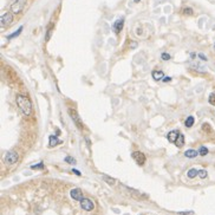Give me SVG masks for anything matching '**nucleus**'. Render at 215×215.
<instances>
[{
    "mask_svg": "<svg viewBox=\"0 0 215 215\" xmlns=\"http://www.w3.org/2000/svg\"><path fill=\"white\" fill-rule=\"evenodd\" d=\"M18 160H19V155L17 151H8L4 157V162L7 164H14L18 162Z\"/></svg>",
    "mask_w": 215,
    "mask_h": 215,
    "instance_id": "4",
    "label": "nucleus"
},
{
    "mask_svg": "<svg viewBox=\"0 0 215 215\" xmlns=\"http://www.w3.org/2000/svg\"><path fill=\"white\" fill-rule=\"evenodd\" d=\"M194 123H195V119H194L193 116H188L186 118V121H184V125H186L187 128H191L193 125H194Z\"/></svg>",
    "mask_w": 215,
    "mask_h": 215,
    "instance_id": "16",
    "label": "nucleus"
},
{
    "mask_svg": "<svg viewBox=\"0 0 215 215\" xmlns=\"http://www.w3.org/2000/svg\"><path fill=\"white\" fill-rule=\"evenodd\" d=\"M60 143L62 142L58 139L57 135H50V137H49V146L50 147H56V146L60 144Z\"/></svg>",
    "mask_w": 215,
    "mask_h": 215,
    "instance_id": "11",
    "label": "nucleus"
},
{
    "mask_svg": "<svg viewBox=\"0 0 215 215\" xmlns=\"http://www.w3.org/2000/svg\"><path fill=\"white\" fill-rule=\"evenodd\" d=\"M178 214H181V215H193L194 212H178Z\"/></svg>",
    "mask_w": 215,
    "mask_h": 215,
    "instance_id": "29",
    "label": "nucleus"
},
{
    "mask_svg": "<svg viewBox=\"0 0 215 215\" xmlns=\"http://www.w3.org/2000/svg\"><path fill=\"white\" fill-rule=\"evenodd\" d=\"M214 49H215V43H214Z\"/></svg>",
    "mask_w": 215,
    "mask_h": 215,
    "instance_id": "35",
    "label": "nucleus"
},
{
    "mask_svg": "<svg viewBox=\"0 0 215 215\" xmlns=\"http://www.w3.org/2000/svg\"><path fill=\"white\" fill-rule=\"evenodd\" d=\"M183 144H184V136L182 134H180V135H178V137H177V139L175 141V146L177 148H182Z\"/></svg>",
    "mask_w": 215,
    "mask_h": 215,
    "instance_id": "14",
    "label": "nucleus"
},
{
    "mask_svg": "<svg viewBox=\"0 0 215 215\" xmlns=\"http://www.w3.org/2000/svg\"><path fill=\"white\" fill-rule=\"evenodd\" d=\"M103 180H104L107 184H110V186H114V184L116 183V180H115V178H112V177H110V176H106V175L103 176Z\"/></svg>",
    "mask_w": 215,
    "mask_h": 215,
    "instance_id": "18",
    "label": "nucleus"
},
{
    "mask_svg": "<svg viewBox=\"0 0 215 215\" xmlns=\"http://www.w3.org/2000/svg\"><path fill=\"white\" fill-rule=\"evenodd\" d=\"M71 171H72L74 174H76L77 176H80V175H82V173H80L79 170H77V169H72V170H71Z\"/></svg>",
    "mask_w": 215,
    "mask_h": 215,
    "instance_id": "30",
    "label": "nucleus"
},
{
    "mask_svg": "<svg viewBox=\"0 0 215 215\" xmlns=\"http://www.w3.org/2000/svg\"><path fill=\"white\" fill-rule=\"evenodd\" d=\"M134 3H139V0H134Z\"/></svg>",
    "mask_w": 215,
    "mask_h": 215,
    "instance_id": "34",
    "label": "nucleus"
},
{
    "mask_svg": "<svg viewBox=\"0 0 215 215\" xmlns=\"http://www.w3.org/2000/svg\"><path fill=\"white\" fill-rule=\"evenodd\" d=\"M178 135H180L178 130H171V131H169V132H168L167 138H168V141H169L170 143H175V141L177 139Z\"/></svg>",
    "mask_w": 215,
    "mask_h": 215,
    "instance_id": "10",
    "label": "nucleus"
},
{
    "mask_svg": "<svg viewBox=\"0 0 215 215\" xmlns=\"http://www.w3.org/2000/svg\"><path fill=\"white\" fill-rule=\"evenodd\" d=\"M23 28H24V27H23V26H20V27H19V28H18V30H17L15 32H13L12 34H8V35H7V39H13V38H15V37H18V35H19V34L21 33V31H23Z\"/></svg>",
    "mask_w": 215,
    "mask_h": 215,
    "instance_id": "17",
    "label": "nucleus"
},
{
    "mask_svg": "<svg viewBox=\"0 0 215 215\" xmlns=\"http://www.w3.org/2000/svg\"><path fill=\"white\" fill-rule=\"evenodd\" d=\"M64 160H65V162H66V163H69V164H76V163H77L76 158H74L72 156H66Z\"/></svg>",
    "mask_w": 215,
    "mask_h": 215,
    "instance_id": "19",
    "label": "nucleus"
},
{
    "mask_svg": "<svg viewBox=\"0 0 215 215\" xmlns=\"http://www.w3.org/2000/svg\"><path fill=\"white\" fill-rule=\"evenodd\" d=\"M187 176L189 178H194L196 176H199V170L198 169H195V168H190L188 171H187Z\"/></svg>",
    "mask_w": 215,
    "mask_h": 215,
    "instance_id": "15",
    "label": "nucleus"
},
{
    "mask_svg": "<svg viewBox=\"0 0 215 215\" xmlns=\"http://www.w3.org/2000/svg\"><path fill=\"white\" fill-rule=\"evenodd\" d=\"M15 103L19 107V110L25 115V116H31L32 111H33V107H32V103L31 99L26 96L23 95H17L15 97Z\"/></svg>",
    "mask_w": 215,
    "mask_h": 215,
    "instance_id": "1",
    "label": "nucleus"
},
{
    "mask_svg": "<svg viewBox=\"0 0 215 215\" xmlns=\"http://www.w3.org/2000/svg\"><path fill=\"white\" fill-rule=\"evenodd\" d=\"M25 4H26V0H15V1L11 5V13H13V14L20 13L23 11Z\"/></svg>",
    "mask_w": 215,
    "mask_h": 215,
    "instance_id": "3",
    "label": "nucleus"
},
{
    "mask_svg": "<svg viewBox=\"0 0 215 215\" xmlns=\"http://www.w3.org/2000/svg\"><path fill=\"white\" fill-rule=\"evenodd\" d=\"M195 57H196V55H195L194 52H191L190 53V59H195Z\"/></svg>",
    "mask_w": 215,
    "mask_h": 215,
    "instance_id": "33",
    "label": "nucleus"
},
{
    "mask_svg": "<svg viewBox=\"0 0 215 215\" xmlns=\"http://www.w3.org/2000/svg\"><path fill=\"white\" fill-rule=\"evenodd\" d=\"M161 59H162V60H170L171 59V56L169 55V53H167V52H163L162 53V55H161Z\"/></svg>",
    "mask_w": 215,
    "mask_h": 215,
    "instance_id": "22",
    "label": "nucleus"
},
{
    "mask_svg": "<svg viewBox=\"0 0 215 215\" xmlns=\"http://www.w3.org/2000/svg\"><path fill=\"white\" fill-rule=\"evenodd\" d=\"M198 155H199V151H196L194 149H188V150L184 151V156L188 157V158H195Z\"/></svg>",
    "mask_w": 215,
    "mask_h": 215,
    "instance_id": "13",
    "label": "nucleus"
},
{
    "mask_svg": "<svg viewBox=\"0 0 215 215\" xmlns=\"http://www.w3.org/2000/svg\"><path fill=\"white\" fill-rule=\"evenodd\" d=\"M67 112H69L71 119L74 121V123H75V125L77 127V129L82 130V129H83V122H82L80 116L78 115V112H77L75 109H71V107H69V109H67Z\"/></svg>",
    "mask_w": 215,
    "mask_h": 215,
    "instance_id": "2",
    "label": "nucleus"
},
{
    "mask_svg": "<svg viewBox=\"0 0 215 215\" xmlns=\"http://www.w3.org/2000/svg\"><path fill=\"white\" fill-rule=\"evenodd\" d=\"M151 76H153V78H154L156 82L162 80V79L164 78V74L162 72V71H160V70H155V71H153V72H151Z\"/></svg>",
    "mask_w": 215,
    "mask_h": 215,
    "instance_id": "12",
    "label": "nucleus"
},
{
    "mask_svg": "<svg viewBox=\"0 0 215 215\" xmlns=\"http://www.w3.org/2000/svg\"><path fill=\"white\" fill-rule=\"evenodd\" d=\"M199 176H200V178H206L207 176H208V173H207V170H205V169H201V170H199Z\"/></svg>",
    "mask_w": 215,
    "mask_h": 215,
    "instance_id": "24",
    "label": "nucleus"
},
{
    "mask_svg": "<svg viewBox=\"0 0 215 215\" xmlns=\"http://www.w3.org/2000/svg\"><path fill=\"white\" fill-rule=\"evenodd\" d=\"M164 83H168V82H171V77H164L163 79H162Z\"/></svg>",
    "mask_w": 215,
    "mask_h": 215,
    "instance_id": "31",
    "label": "nucleus"
},
{
    "mask_svg": "<svg viewBox=\"0 0 215 215\" xmlns=\"http://www.w3.org/2000/svg\"><path fill=\"white\" fill-rule=\"evenodd\" d=\"M50 35H51V26H49V28H47V32H46V37H45L46 42H47V40H50Z\"/></svg>",
    "mask_w": 215,
    "mask_h": 215,
    "instance_id": "27",
    "label": "nucleus"
},
{
    "mask_svg": "<svg viewBox=\"0 0 215 215\" xmlns=\"http://www.w3.org/2000/svg\"><path fill=\"white\" fill-rule=\"evenodd\" d=\"M202 130H205V131H210V127H209L208 123H205V124L202 125Z\"/></svg>",
    "mask_w": 215,
    "mask_h": 215,
    "instance_id": "26",
    "label": "nucleus"
},
{
    "mask_svg": "<svg viewBox=\"0 0 215 215\" xmlns=\"http://www.w3.org/2000/svg\"><path fill=\"white\" fill-rule=\"evenodd\" d=\"M131 157L136 161V163L138 166H143V164L146 163V155L143 154L142 151H134L131 154Z\"/></svg>",
    "mask_w": 215,
    "mask_h": 215,
    "instance_id": "6",
    "label": "nucleus"
},
{
    "mask_svg": "<svg viewBox=\"0 0 215 215\" xmlns=\"http://www.w3.org/2000/svg\"><path fill=\"white\" fill-rule=\"evenodd\" d=\"M198 57L201 59V60H203V62H207L208 59H207V57L203 55V53H199V55H198Z\"/></svg>",
    "mask_w": 215,
    "mask_h": 215,
    "instance_id": "28",
    "label": "nucleus"
},
{
    "mask_svg": "<svg viewBox=\"0 0 215 215\" xmlns=\"http://www.w3.org/2000/svg\"><path fill=\"white\" fill-rule=\"evenodd\" d=\"M12 14L13 13H8V12L1 14V17H0V24H1V27L8 26L12 23V20H13V15Z\"/></svg>",
    "mask_w": 215,
    "mask_h": 215,
    "instance_id": "7",
    "label": "nucleus"
},
{
    "mask_svg": "<svg viewBox=\"0 0 215 215\" xmlns=\"http://www.w3.org/2000/svg\"><path fill=\"white\" fill-rule=\"evenodd\" d=\"M80 208H82L83 210H85V212H91V210H94V208H95V203H94L92 200L84 198V199L80 201Z\"/></svg>",
    "mask_w": 215,
    "mask_h": 215,
    "instance_id": "5",
    "label": "nucleus"
},
{
    "mask_svg": "<svg viewBox=\"0 0 215 215\" xmlns=\"http://www.w3.org/2000/svg\"><path fill=\"white\" fill-rule=\"evenodd\" d=\"M208 102H209V104H210V105H215V92H213V94H210V95H209V97H208Z\"/></svg>",
    "mask_w": 215,
    "mask_h": 215,
    "instance_id": "23",
    "label": "nucleus"
},
{
    "mask_svg": "<svg viewBox=\"0 0 215 215\" xmlns=\"http://www.w3.org/2000/svg\"><path fill=\"white\" fill-rule=\"evenodd\" d=\"M31 169H33V170H37V169H40V170H43V169H44V163H43V162H39L38 164L31 166Z\"/></svg>",
    "mask_w": 215,
    "mask_h": 215,
    "instance_id": "21",
    "label": "nucleus"
},
{
    "mask_svg": "<svg viewBox=\"0 0 215 215\" xmlns=\"http://www.w3.org/2000/svg\"><path fill=\"white\" fill-rule=\"evenodd\" d=\"M123 26H124V18L122 17V18H119V19H117V20L114 23L112 28H114V31H115L116 33H119V32L123 30Z\"/></svg>",
    "mask_w": 215,
    "mask_h": 215,
    "instance_id": "9",
    "label": "nucleus"
},
{
    "mask_svg": "<svg viewBox=\"0 0 215 215\" xmlns=\"http://www.w3.org/2000/svg\"><path fill=\"white\" fill-rule=\"evenodd\" d=\"M70 196H71V199H74V200H76V201H79V202L84 199L80 188H74V189H71V190H70Z\"/></svg>",
    "mask_w": 215,
    "mask_h": 215,
    "instance_id": "8",
    "label": "nucleus"
},
{
    "mask_svg": "<svg viewBox=\"0 0 215 215\" xmlns=\"http://www.w3.org/2000/svg\"><path fill=\"white\" fill-rule=\"evenodd\" d=\"M137 46V43H135V42H131L130 43V49H135Z\"/></svg>",
    "mask_w": 215,
    "mask_h": 215,
    "instance_id": "32",
    "label": "nucleus"
},
{
    "mask_svg": "<svg viewBox=\"0 0 215 215\" xmlns=\"http://www.w3.org/2000/svg\"><path fill=\"white\" fill-rule=\"evenodd\" d=\"M208 154V148L207 147H205V146H201L200 148H199V155H201V156H206Z\"/></svg>",
    "mask_w": 215,
    "mask_h": 215,
    "instance_id": "20",
    "label": "nucleus"
},
{
    "mask_svg": "<svg viewBox=\"0 0 215 215\" xmlns=\"http://www.w3.org/2000/svg\"><path fill=\"white\" fill-rule=\"evenodd\" d=\"M182 12H183V14H186V15H191V14H193V10H191L190 7H184Z\"/></svg>",
    "mask_w": 215,
    "mask_h": 215,
    "instance_id": "25",
    "label": "nucleus"
}]
</instances>
